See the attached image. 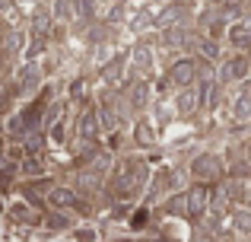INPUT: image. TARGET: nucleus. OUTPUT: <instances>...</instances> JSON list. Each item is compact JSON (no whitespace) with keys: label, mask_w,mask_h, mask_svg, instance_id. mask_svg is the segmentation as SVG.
<instances>
[{"label":"nucleus","mask_w":251,"mask_h":242,"mask_svg":"<svg viewBox=\"0 0 251 242\" xmlns=\"http://www.w3.org/2000/svg\"><path fill=\"white\" fill-rule=\"evenodd\" d=\"M147 179H150V166L143 160H124L121 166H118V172H115V198H118V204H127L130 198H137L140 194V188L147 185Z\"/></svg>","instance_id":"1"},{"label":"nucleus","mask_w":251,"mask_h":242,"mask_svg":"<svg viewBox=\"0 0 251 242\" xmlns=\"http://www.w3.org/2000/svg\"><path fill=\"white\" fill-rule=\"evenodd\" d=\"M191 172H194L197 182H213V179H220V175H223V162H220V156L207 153V156H201V160H194Z\"/></svg>","instance_id":"2"},{"label":"nucleus","mask_w":251,"mask_h":242,"mask_svg":"<svg viewBox=\"0 0 251 242\" xmlns=\"http://www.w3.org/2000/svg\"><path fill=\"white\" fill-rule=\"evenodd\" d=\"M210 198H213V191H210L207 185L191 188V191H188V214H191V217H207Z\"/></svg>","instance_id":"3"},{"label":"nucleus","mask_w":251,"mask_h":242,"mask_svg":"<svg viewBox=\"0 0 251 242\" xmlns=\"http://www.w3.org/2000/svg\"><path fill=\"white\" fill-rule=\"evenodd\" d=\"M197 77V64L191 61V57H181V61L172 64L169 70V83H175V86H191Z\"/></svg>","instance_id":"4"},{"label":"nucleus","mask_w":251,"mask_h":242,"mask_svg":"<svg viewBox=\"0 0 251 242\" xmlns=\"http://www.w3.org/2000/svg\"><path fill=\"white\" fill-rule=\"evenodd\" d=\"M48 204H51V207H57V211H64V207H80V198H76L74 188H61V185H54V188L48 191Z\"/></svg>","instance_id":"5"},{"label":"nucleus","mask_w":251,"mask_h":242,"mask_svg":"<svg viewBox=\"0 0 251 242\" xmlns=\"http://www.w3.org/2000/svg\"><path fill=\"white\" fill-rule=\"evenodd\" d=\"M102 134V121H99V108H89V112H83L80 118V137L86 143H92L96 137Z\"/></svg>","instance_id":"6"},{"label":"nucleus","mask_w":251,"mask_h":242,"mask_svg":"<svg viewBox=\"0 0 251 242\" xmlns=\"http://www.w3.org/2000/svg\"><path fill=\"white\" fill-rule=\"evenodd\" d=\"M248 67H251L248 57H232V61H229L226 67L220 70V80H223V83H229V80H242V77H248Z\"/></svg>","instance_id":"7"},{"label":"nucleus","mask_w":251,"mask_h":242,"mask_svg":"<svg viewBox=\"0 0 251 242\" xmlns=\"http://www.w3.org/2000/svg\"><path fill=\"white\" fill-rule=\"evenodd\" d=\"M16 83H19V89H23V93H29V89H35L38 83H42V70H38V64H35V61H29V64H25V67L19 70Z\"/></svg>","instance_id":"8"},{"label":"nucleus","mask_w":251,"mask_h":242,"mask_svg":"<svg viewBox=\"0 0 251 242\" xmlns=\"http://www.w3.org/2000/svg\"><path fill=\"white\" fill-rule=\"evenodd\" d=\"M216 93H220V86H216L213 80H203L201 86H197V108H213Z\"/></svg>","instance_id":"9"},{"label":"nucleus","mask_w":251,"mask_h":242,"mask_svg":"<svg viewBox=\"0 0 251 242\" xmlns=\"http://www.w3.org/2000/svg\"><path fill=\"white\" fill-rule=\"evenodd\" d=\"M232 118L239 121V124H245L251 118V89L239 96V102H235V108H232Z\"/></svg>","instance_id":"10"},{"label":"nucleus","mask_w":251,"mask_h":242,"mask_svg":"<svg viewBox=\"0 0 251 242\" xmlns=\"http://www.w3.org/2000/svg\"><path fill=\"white\" fill-rule=\"evenodd\" d=\"M175 106H178V112H181V115H191L197 108V89H184V93L178 96Z\"/></svg>","instance_id":"11"},{"label":"nucleus","mask_w":251,"mask_h":242,"mask_svg":"<svg viewBox=\"0 0 251 242\" xmlns=\"http://www.w3.org/2000/svg\"><path fill=\"white\" fill-rule=\"evenodd\" d=\"M130 102H134V108H143L150 102V86L147 83H134V86H130Z\"/></svg>","instance_id":"12"},{"label":"nucleus","mask_w":251,"mask_h":242,"mask_svg":"<svg viewBox=\"0 0 251 242\" xmlns=\"http://www.w3.org/2000/svg\"><path fill=\"white\" fill-rule=\"evenodd\" d=\"M19 169H23L25 175H42V172H45V162H42V156H38V153H29V156L23 160V166H19Z\"/></svg>","instance_id":"13"},{"label":"nucleus","mask_w":251,"mask_h":242,"mask_svg":"<svg viewBox=\"0 0 251 242\" xmlns=\"http://www.w3.org/2000/svg\"><path fill=\"white\" fill-rule=\"evenodd\" d=\"M229 38H232L235 48H248V45H251V29H248V26H232Z\"/></svg>","instance_id":"14"},{"label":"nucleus","mask_w":251,"mask_h":242,"mask_svg":"<svg viewBox=\"0 0 251 242\" xmlns=\"http://www.w3.org/2000/svg\"><path fill=\"white\" fill-rule=\"evenodd\" d=\"M10 217L16 220V223H38V217H35V211H29L25 204H13V211H10Z\"/></svg>","instance_id":"15"},{"label":"nucleus","mask_w":251,"mask_h":242,"mask_svg":"<svg viewBox=\"0 0 251 242\" xmlns=\"http://www.w3.org/2000/svg\"><path fill=\"white\" fill-rule=\"evenodd\" d=\"M134 64L140 70H150L153 67V51L147 48V45H137V51H134Z\"/></svg>","instance_id":"16"},{"label":"nucleus","mask_w":251,"mask_h":242,"mask_svg":"<svg viewBox=\"0 0 251 242\" xmlns=\"http://www.w3.org/2000/svg\"><path fill=\"white\" fill-rule=\"evenodd\" d=\"M54 13H57V19H74L76 16V0H57Z\"/></svg>","instance_id":"17"},{"label":"nucleus","mask_w":251,"mask_h":242,"mask_svg":"<svg viewBox=\"0 0 251 242\" xmlns=\"http://www.w3.org/2000/svg\"><path fill=\"white\" fill-rule=\"evenodd\" d=\"M51 26V16H45V13H38L35 19H32V38H45V32H48Z\"/></svg>","instance_id":"18"},{"label":"nucleus","mask_w":251,"mask_h":242,"mask_svg":"<svg viewBox=\"0 0 251 242\" xmlns=\"http://www.w3.org/2000/svg\"><path fill=\"white\" fill-rule=\"evenodd\" d=\"M169 214H175V217L188 214V194H178V198H172V201H169Z\"/></svg>","instance_id":"19"},{"label":"nucleus","mask_w":251,"mask_h":242,"mask_svg":"<svg viewBox=\"0 0 251 242\" xmlns=\"http://www.w3.org/2000/svg\"><path fill=\"white\" fill-rule=\"evenodd\" d=\"M121 70H124V57H115V64H108V67L102 70V77H105V80H111V83H115L118 77H121Z\"/></svg>","instance_id":"20"},{"label":"nucleus","mask_w":251,"mask_h":242,"mask_svg":"<svg viewBox=\"0 0 251 242\" xmlns=\"http://www.w3.org/2000/svg\"><path fill=\"white\" fill-rule=\"evenodd\" d=\"M178 19H181V6H169V10L162 13L156 23H159V26H169V23H178Z\"/></svg>","instance_id":"21"},{"label":"nucleus","mask_w":251,"mask_h":242,"mask_svg":"<svg viewBox=\"0 0 251 242\" xmlns=\"http://www.w3.org/2000/svg\"><path fill=\"white\" fill-rule=\"evenodd\" d=\"M235 226H239L242 233H251V211H239V214H235Z\"/></svg>","instance_id":"22"},{"label":"nucleus","mask_w":251,"mask_h":242,"mask_svg":"<svg viewBox=\"0 0 251 242\" xmlns=\"http://www.w3.org/2000/svg\"><path fill=\"white\" fill-rule=\"evenodd\" d=\"M23 45H25V35H19V32H13L6 38V51H23Z\"/></svg>","instance_id":"23"},{"label":"nucleus","mask_w":251,"mask_h":242,"mask_svg":"<svg viewBox=\"0 0 251 242\" xmlns=\"http://www.w3.org/2000/svg\"><path fill=\"white\" fill-rule=\"evenodd\" d=\"M197 51H201V54H207L210 61H216V57H220V51H216L213 42H201V45H197Z\"/></svg>","instance_id":"24"},{"label":"nucleus","mask_w":251,"mask_h":242,"mask_svg":"<svg viewBox=\"0 0 251 242\" xmlns=\"http://www.w3.org/2000/svg\"><path fill=\"white\" fill-rule=\"evenodd\" d=\"M137 140H140V143H150V140H153V131H150V124H137Z\"/></svg>","instance_id":"25"},{"label":"nucleus","mask_w":251,"mask_h":242,"mask_svg":"<svg viewBox=\"0 0 251 242\" xmlns=\"http://www.w3.org/2000/svg\"><path fill=\"white\" fill-rule=\"evenodd\" d=\"M48 134H51V140H54V143H64V124H61V121H57V124H51V128H48Z\"/></svg>","instance_id":"26"},{"label":"nucleus","mask_w":251,"mask_h":242,"mask_svg":"<svg viewBox=\"0 0 251 242\" xmlns=\"http://www.w3.org/2000/svg\"><path fill=\"white\" fill-rule=\"evenodd\" d=\"M147 217H150V211H147V207H140V211H137V217L130 220V226H134V230H140V226L147 223Z\"/></svg>","instance_id":"27"},{"label":"nucleus","mask_w":251,"mask_h":242,"mask_svg":"<svg viewBox=\"0 0 251 242\" xmlns=\"http://www.w3.org/2000/svg\"><path fill=\"white\" fill-rule=\"evenodd\" d=\"M76 13L80 16H92V0H76Z\"/></svg>","instance_id":"28"},{"label":"nucleus","mask_w":251,"mask_h":242,"mask_svg":"<svg viewBox=\"0 0 251 242\" xmlns=\"http://www.w3.org/2000/svg\"><path fill=\"white\" fill-rule=\"evenodd\" d=\"M181 35H184V32H166V45H169V48H172V45H181L184 42Z\"/></svg>","instance_id":"29"},{"label":"nucleus","mask_w":251,"mask_h":242,"mask_svg":"<svg viewBox=\"0 0 251 242\" xmlns=\"http://www.w3.org/2000/svg\"><path fill=\"white\" fill-rule=\"evenodd\" d=\"M76 239H80V242H92V239H96V233H92V230H80V233H76Z\"/></svg>","instance_id":"30"},{"label":"nucleus","mask_w":251,"mask_h":242,"mask_svg":"<svg viewBox=\"0 0 251 242\" xmlns=\"http://www.w3.org/2000/svg\"><path fill=\"white\" fill-rule=\"evenodd\" d=\"M194 242H213V236H207V233H201V236H197Z\"/></svg>","instance_id":"31"},{"label":"nucleus","mask_w":251,"mask_h":242,"mask_svg":"<svg viewBox=\"0 0 251 242\" xmlns=\"http://www.w3.org/2000/svg\"><path fill=\"white\" fill-rule=\"evenodd\" d=\"M3 166H6V156H3V153H0V169H3Z\"/></svg>","instance_id":"32"},{"label":"nucleus","mask_w":251,"mask_h":242,"mask_svg":"<svg viewBox=\"0 0 251 242\" xmlns=\"http://www.w3.org/2000/svg\"><path fill=\"white\" fill-rule=\"evenodd\" d=\"M3 128H6V124H3V121H0V131H3Z\"/></svg>","instance_id":"33"}]
</instances>
